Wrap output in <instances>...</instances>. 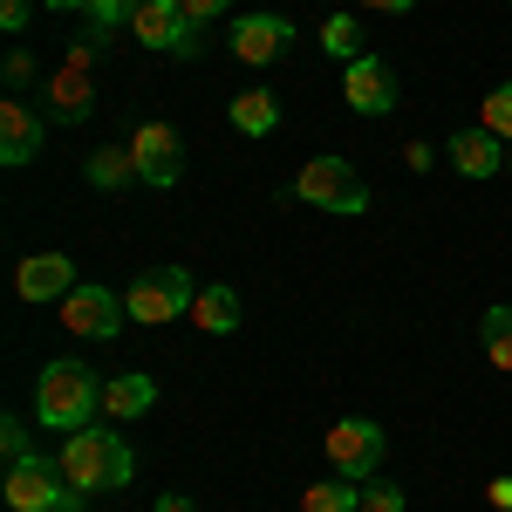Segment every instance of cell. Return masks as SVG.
I'll use <instances>...</instances> for the list:
<instances>
[{"mask_svg":"<svg viewBox=\"0 0 512 512\" xmlns=\"http://www.w3.org/2000/svg\"><path fill=\"white\" fill-rule=\"evenodd\" d=\"M55 465H62V478L76 485L82 499H89V492H123L130 472H137V465H130V444H123L110 424H82V431H69Z\"/></svg>","mask_w":512,"mask_h":512,"instance_id":"cell-1","label":"cell"},{"mask_svg":"<svg viewBox=\"0 0 512 512\" xmlns=\"http://www.w3.org/2000/svg\"><path fill=\"white\" fill-rule=\"evenodd\" d=\"M96 403H103V390H96V376L82 369V362H48L35 383V410H41V431H82V424H96Z\"/></svg>","mask_w":512,"mask_h":512,"instance_id":"cell-2","label":"cell"},{"mask_svg":"<svg viewBox=\"0 0 512 512\" xmlns=\"http://www.w3.org/2000/svg\"><path fill=\"white\" fill-rule=\"evenodd\" d=\"M294 198H301V205H321V212L355 219V212H369V178H362L349 158H335V151H328V158H308V164H301Z\"/></svg>","mask_w":512,"mask_h":512,"instance_id":"cell-3","label":"cell"},{"mask_svg":"<svg viewBox=\"0 0 512 512\" xmlns=\"http://www.w3.org/2000/svg\"><path fill=\"white\" fill-rule=\"evenodd\" d=\"M198 301V280L185 274V267H144V274L130 280V294H123V308H130V321H144V328H158V321H178L192 315Z\"/></svg>","mask_w":512,"mask_h":512,"instance_id":"cell-4","label":"cell"},{"mask_svg":"<svg viewBox=\"0 0 512 512\" xmlns=\"http://www.w3.org/2000/svg\"><path fill=\"white\" fill-rule=\"evenodd\" d=\"M96 55H103V41L96 35H76L69 41V55H62V69L48 76V117L55 123H82L89 117V103H96Z\"/></svg>","mask_w":512,"mask_h":512,"instance_id":"cell-5","label":"cell"},{"mask_svg":"<svg viewBox=\"0 0 512 512\" xmlns=\"http://www.w3.org/2000/svg\"><path fill=\"white\" fill-rule=\"evenodd\" d=\"M7 506L14 512H82V492L62 478L55 458H21V465H7Z\"/></svg>","mask_w":512,"mask_h":512,"instance_id":"cell-6","label":"cell"},{"mask_svg":"<svg viewBox=\"0 0 512 512\" xmlns=\"http://www.w3.org/2000/svg\"><path fill=\"white\" fill-rule=\"evenodd\" d=\"M321 451H328L335 478L369 485V478H376V465H383V451H390V437H383V424H369V417H342V424H328Z\"/></svg>","mask_w":512,"mask_h":512,"instance_id":"cell-7","label":"cell"},{"mask_svg":"<svg viewBox=\"0 0 512 512\" xmlns=\"http://www.w3.org/2000/svg\"><path fill=\"white\" fill-rule=\"evenodd\" d=\"M123 321H130V308H123V294H110L103 280H76L62 294V328L82 335V342H110Z\"/></svg>","mask_w":512,"mask_h":512,"instance_id":"cell-8","label":"cell"},{"mask_svg":"<svg viewBox=\"0 0 512 512\" xmlns=\"http://www.w3.org/2000/svg\"><path fill=\"white\" fill-rule=\"evenodd\" d=\"M130 35L144 41V48H158V55H198L205 48L198 28L178 14V0H137L130 7Z\"/></svg>","mask_w":512,"mask_h":512,"instance_id":"cell-9","label":"cell"},{"mask_svg":"<svg viewBox=\"0 0 512 512\" xmlns=\"http://www.w3.org/2000/svg\"><path fill=\"white\" fill-rule=\"evenodd\" d=\"M342 96H349L355 117H390L396 110V69L383 55H355L349 76H342Z\"/></svg>","mask_w":512,"mask_h":512,"instance_id":"cell-10","label":"cell"},{"mask_svg":"<svg viewBox=\"0 0 512 512\" xmlns=\"http://www.w3.org/2000/svg\"><path fill=\"white\" fill-rule=\"evenodd\" d=\"M130 151H137V178H144V185H178V171H185V144H178L171 123H158V117L137 123Z\"/></svg>","mask_w":512,"mask_h":512,"instance_id":"cell-11","label":"cell"},{"mask_svg":"<svg viewBox=\"0 0 512 512\" xmlns=\"http://www.w3.org/2000/svg\"><path fill=\"white\" fill-rule=\"evenodd\" d=\"M287 41H294V21L287 14H239L233 21V55L239 62H280L287 55Z\"/></svg>","mask_w":512,"mask_h":512,"instance_id":"cell-12","label":"cell"},{"mask_svg":"<svg viewBox=\"0 0 512 512\" xmlns=\"http://www.w3.org/2000/svg\"><path fill=\"white\" fill-rule=\"evenodd\" d=\"M76 287V260L69 253H35V260H21V274H14V294L21 301H62Z\"/></svg>","mask_w":512,"mask_h":512,"instance_id":"cell-13","label":"cell"},{"mask_svg":"<svg viewBox=\"0 0 512 512\" xmlns=\"http://www.w3.org/2000/svg\"><path fill=\"white\" fill-rule=\"evenodd\" d=\"M35 151H41V110L21 103V96H7L0 103V164H28Z\"/></svg>","mask_w":512,"mask_h":512,"instance_id":"cell-14","label":"cell"},{"mask_svg":"<svg viewBox=\"0 0 512 512\" xmlns=\"http://www.w3.org/2000/svg\"><path fill=\"white\" fill-rule=\"evenodd\" d=\"M444 151L458 164V178H492V171H506V144H499L492 130H458Z\"/></svg>","mask_w":512,"mask_h":512,"instance_id":"cell-15","label":"cell"},{"mask_svg":"<svg viewBox=\"0 0 512 512\" xmlns=\"http://www.w3.org/2000/svg\"><path fill=\"white\" fill-rule=\"evenodd\" d=\"M151 403H158V383H151L144 369H130V376H110V383H103V417H117V424L144 417Z\"/></svg>","mask_w":512,"mask_h":512,"instance_id":"cell-16","label":"cell"},{"mask_svg":"<svg viewBox=\"0 0 512 512\" xmlns=\"http://www.w3.org/2000/svg\"><path fill=\"white\" fill-rule=\"evenodd\" d=\"M226 117H233L239 137H274L280 130V96L274 89H239L233 103H226Z\"/></svg>","mask_w":512,"mask_h":512,"instance_id":"cell-17","label":"cell"},{"mask_svg":"<svg viewBox=\"0 0 512 512\" xmlns=\"http://www.w3.org/2000/svg\"><path fill=\"white\" fill-rule=\"evenodd\" d=\"M82 171H89L96 192H123V185L137 178V151H130V144H103V151H89Z\"/></svg>","mask_w":512,"mask_h":512,"instance_id":"cell-18","label":"cell"},{"mask_svg":"<svg viewBox=\"0 0 512 512\" xmlns=\"http://www.w3.org/2000/svg\"><path fill=\"white\" fill-rule=\"evenodd\" d=\"M192 321L205 328V335H233V328H239V294H233V287H198Z\"/></svg>","mask_w":512,"mask_h":512,"instance_id":"cell-19","label":"cell"},{"mask_svg":"<svg viewBox=\"0 0 512 512\" xmlns=\"http://www.w3.org/2000/svg\"><path fill=\"white\" fill-rule=\"evenodd\" d=\"M355 506H362V485L355 478H315L301 492V512H355Z\"/></svg>","mask_w":512,"mask_h":512,"instance_id":"cell-20","label":"cell"},{"mask_svg":"<svg viewBox=\"0 0 512 512\" xmlns=\"http://www.w3.org/2000/svg\"><path fill=\"white\" fill-rule=\"evenodd\" d=\"M478 349H485L492 369H512V301L506 308H485V321H478Z\"/></svg>","mask_w":512,"mask_h":512,"instance_id":"cell-21","label":"cell"},{"mask_svg":"<svg viewBox=\"0 0 512 512\" xmlns=\"http://www.w3.org/2000/svg\"><path fill=\"white\" fill-rule=\"evenodd\" d=\"M478 130H492L499 144H512V76L499 82V89H492L485 103H478Z\"/></svg>","mask_w":512,"mask_h":512,"instance_id":"cell-22","label":"cell"},{"mask_svg":"<svg viewBox=\"0 0 512 512\" xmlns=\"http://www.w3.org/2000/svg\"><path fill=\"white\" fill-rule=\"evenodd\" d=\"M321 48L342 55V62H355V55H362V21H355V14H335V21L321 28Z\"/></svg>","mask_w":512,"mask_h":512,"instance_id":"cell-23","label":"cell"},{"mask_svg":"<svg viewBox=\"0 0 512 512\" xmlns=\"http://www.w3.org/2000/svg\"><path fill=\"white\" fill-rule=\"evenodd\" d=\"M130 7H137V0H82V21H89V28H82V35H110V28H117V21H130Z\"/></svg>","mask_w":512,"mask_h":512,"instance_id":"cell-24","label":"cell"},{"mask_svg":"<svg viewBox=\"0 0 512 512\" xmlns=\"http://www.w3.org/2000/svg\"><path fill=\"white\" fill-rule=\"evenodd\" d=\"M355 512H403V485H390V478H369L362 485V506Z\"/></svg>","mask_w":512,"mask_h":512,"instance_id":"cell-25","label":"cell"},{"mask_svg":"<svg viewBox=\"0 0 512 512\" xmlns=\"http://www.w3.org/2000/svg\"><path fill=\"white\" fill-rule=\"evenodd\" d=\"M0 451H7V465H21V458H35V444H28V424H0Z\"/></svg>","mask_w":512,"mask_h":512,"instance_id":"cell-26","label":"cell"},{"mask_svg":"<svg viewBox=\"0 0 512 512\" xmlns=\"http://www.w3.org/2000/svg\"><path fill=\"white\" fill-rule=\"evenodd\" d=\"M226 7H233V0H178V14H185L192 28H205V21H219Z\"/></svg>","mask_w":512,"mask_h":512,"instance_id":"cell-27","label":"cell"},{"mask_svg":"<svg viewBox=\"0 0 512 512\" xmlns=\"http://www.w3.org/2000/svg\"><path fill=\"white\" fill-rule=\"evenodd\" d=\"M28 14H35V0H0V28H7V35H21Z\"/></svg>","mask_w":512,"mask_h":512,"instance_id":"cell-28","label":"cell"},{"mask_svg":"<svg viewBox=\"0 0 512 512\" xmlns=\"http://www.w3.org/2000/svg\"><path fill=\"white\" fill-rule=\"evenodd\" d=\"M431 158H437L431 144H403V164H410V171H431Z\"/></svg>","mask_w":512,"mask_h":512,"instance_id":"cell-29","label":"cell"},{"mask_svg":"<svg viewBox=\"0 0 512 512\" xmlns=\"http://www.w3.org/2000/svg\"><path fill=\"white\" fill-rule=\"evenodd\" d=\"M485 499H492L499 512H512V478H492V485H485Z\"/></svg>","mask_w":512,"mask_h":512,"instance_id":"cell-30","label":"cell"},{"mask_svg":"<svg viewBox=\"0 0 512 512\" xmlns=\"http://www.w3.org/2000/svg\"><path fill=\"white\" fill-rule=\"evenodd\" d=\"M35 76V62H28V55H7V82H14V89H21V82Z\"/></svg>","mask_w":512,"mask_h":512,"instance_id":"cell-31","label":"cell"},{"mask_svg":"<svg viewBox=\"0 0 512 512\" xmlns=\"http://www.w3.org/2000/svg\"><path fill=\"white\" fill-rule=\"evenodd\" d=\"M362 7H369V14H410L417 0H362Z\"/></svg>","mask_w":512,"mask_h":512,"instance_id":"cell-32","label":"cell"},{"mask_svg":"<svg viewBox=\"0 0 512 512\" xmlns=\"http://www.w3.org/2000/svg\"><path fill=\"white\" fill-rule=\"evenodd\" d=\"M158 512H192V499H185V492H164V499H158Z\"/></svg>","mask_w":512,"mask_h":512,"instance_id":"cell-33","label":"cell"},{"mask_svg":"<svg viewBox=\"0 0 512 512\" xmlns=\"http://www.w3.org/2000/svg\"><path fill=\"white\" fill-rule=\"evenodd\" d=\"M48 7H76V14H82V0H48Z\"/></svg>","mask_w":512,"mask_h":512,"instance_id":"cell-34","label":"cell"},{"mask_svg":"<svg viewBox=\"0 0 512 512\" xmlns=\"http://www.w3.org/2000/svg\"><path fill=\"white\" fill-rule=\"evenodd\" d=\"M506 171H512V151H506Z\"/></svg>","mask_w":512,"mask_h":512,"instance_id":"cell-35","label":"cell"}]
</instances>
